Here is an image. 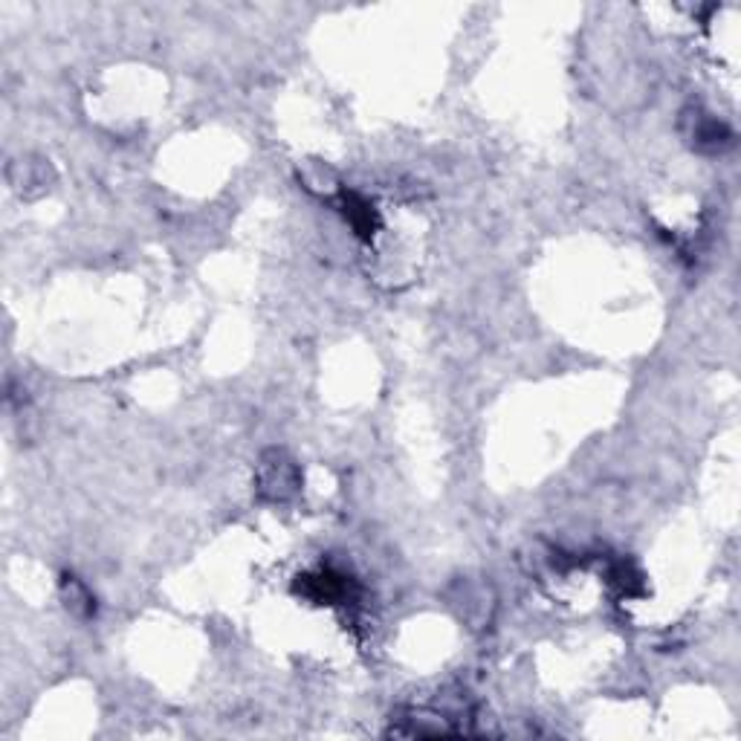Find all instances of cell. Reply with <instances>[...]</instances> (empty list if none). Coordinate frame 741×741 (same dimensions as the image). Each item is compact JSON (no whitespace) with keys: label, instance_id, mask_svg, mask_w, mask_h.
<instances>
[{"label":"cell","instance_id":"cell-1","mask_svg":"<svg viewBox=\"0 0 741 741\" xmlns=\"http://www.w3.org/2000/svg\"><path fill=\"white\" fill-rule=\"evenodd\" d=\"M255 487L264 501H273V504H284V501L296 498L299 487H302L299 464L284 449H267L255 467Z\"/></svg>","mask_w":741,"mask_h":741},{"label":"cell","instance_id":"cell-2","mask_svg":"<svg viewBox=\"0 0 741 741\" xmlns=\"http://www.w3.org/2000/svg\"><path fill=\"white\" fill-rule=\"evenodd\" d=\"M684 137L692 142V148L698 151H724L733 145V131L713 116V113H704V110H687L684 113Z\"/></svg>","mask_w":741,"mask_h":741},{"label":"cell","instance_id":"cell-3","mask_svg":"<svg viewBox=\"0 0 741 741\" xmlns=\"http://www.w3.org/2000/svg\"><path fill=\"white\" fill-rule=\"evenodd\" d=\"M296 591L304 594L307 600H313V603H339V600L348 597V579L342 574H333V571H319V574L299 577Z\"/></svg>","mask_w":741,"mask_h":741},{"label":"cell","instance_id":"cell-4","mask_svg":"<svg viewBox=\"0 0 741 741\" xmlns=\"http://www.w3.org/2000/svg\"><path fill=\"white\" fill-rule=\"evenodd\" d=\"M342 215L345 220L354 226V232H357L359 238H371L374 232H377V226H380V215H377V209L365 200V197H359V194L348 192L342 194Z\"/></svg>","mask_w":741,"mask_h":741},{"label":"cell","instance_id":"cell-5","mask_svg":"<svg viewBox=\"0 0 741 741\" xmlns=\"http://www.w3.org/2000/svg\"><path fill=\"white\" fill-rule=\"evenodd\" d=\"M61 594H64L67 608H70L73 614H79V617H90V614H93V608H96V605H93V594H90L76 577L61 579Z\"/></svg>","mask_w":741,"mask_h":741},{"label":"cell","instance_id":"cell-6","mask_svg":"<svg viewBox=\"0 0 741 741\" xmlns=\"http://www.w3.org/2000/svg\"><path fill=\"white\" fill-rule=\"evenodd\" d=\"M611 579L626 591V594H634V591H640V574L634 571L632 565H626V562H620L614 571H611Z\"/></svg>","mask_w":741,"mask_h":741}]
</instances>
